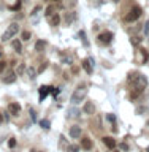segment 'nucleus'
I'll use <instances>...</instances> for the list:
<instances>
[{"label": "nucleus", "instance_id": "f257e3e1", "mask_svg": "<svg viewBox=\"0 0 149 152\" xmlns=\"http://www.w3.org/2000/svg\"><path fill=\"white\" fill-rule=\"evenodd\" d=\"M127 81L133 86V94L130 95V98L133 100L137 97V95H141L143 94V90H145V87L148 86V79H146V76L145 75H141V73H128V78Z\"/></svg>", "mask_w": 149, "mask_h": 152}, {"label": "nucleus", "instance_id": "f03ea898", "mask_svg": "<svg viewBox=\"0 0 149 152\" xmlns=\"http://www.w3.org/2000/svg\"><path fill=\"white\" fill-rule=\"evenodd\" d=\"M86 95H87V89H86V86H79L78 89L73 92V95H71V103L73 104H78L81 102H84L86 100Z\"/></svg>", "mask_w": 149, "mask_h": 152}, {"label": "nucleus", "instance_id": "7ed1b4c3", "mask_svg": "<svg viewBox=\"0 0 149 152\" xmlns=\"http://www.w3.org/2000/svg\"><path fill=\"white\" fill-rule=\"evenodd\" d=\"M19 32V24H16V22H13L11 26H10L7 30H5V33L2 35V41H10L11 38L16 35V33Z\"/></svg>", "mask_w": 149, "mask_h": 152}, {"label": "nucleus", "instance_id": "20e7f679", "mask_svg": "<svg viewBox=\"0 0 149 152\" xmlns=\"http://www.w3.org/2000/svg\"><path fill=\"white\" fill-rule=\"evenodd\" d=\"M141 14H143V10L140 7H133L130 11H128V14H126V21L127 22H135L140 19Z\"/></svg>", "mask_w": 149, "mask_h": 152}, {"label": "nucleus", "instance_id": "39448f33", "mask_svg": "<svg viewBox=\"0 0 149 152\" xmlns=\"http://www.w3.org/2000/svg\"><path fill=\"white\" fill-rule=\"evenodd\" d=\"M97 40H98V43H102V45H109L113 40V33L111 32H102L97 37Z\"/></svg>", "mask_w": 149, "mask_h": 152}, {"label": "nucleus", "instance_id": "423d86ee", "mask_svg": "<svg viewBox=\"0 0 149 152\" xmlns=\"http://www.w3.org/2000/svg\"><path fill=\"white\" fill-rule=\"evenodd\" d=\"M83 68L87 71L89 75L92 73V71H94V59H92V57H87V59L83 60Z\"/></svg>", "mask_w": 149, "mask_h": 152}, {"label": "nucleus", "instance_id": "0eeeda50", "mask_svg": "<svg viewBox=\"0 0 149 152\" xmlns=\"http://www.w3.org/2000/svg\"><path fill=\"white\" fill-rule=\"evenodd\" d=\"M70 136L73 138V140H78V138L83 136V130H81V127L78 125H73L70 128Z\"/></svg>", "mask_w": 149, "mask_h": 152}, {"label": "nucleus", "instance_id": "6e6552de", "mask_svg": "<svg viewBox=\"0 0 149 152\" xmlns=\"http://www.w3.org/2000/svg\"><path fill=\"white\" fill-rule=\"evenodd\" d=\"M51 92H52V87H49V86H41L40 87V102H43L46 98V95H49Z\"/></svg>", "mask_w": 149, "mask_h": 152}, {"label": "nucleus", "instance_id": "1a4fd4ad", "mask_svg": "<svg viewBox=\"0 0 149 152\" xmlns=\"http://www.w3.org/2000/svg\"><path fill=\"white\" fill-rule=\"evenodd\" d=\"M103 142H105V146H106L109 151H113L114 147H116V140L111 138V136H105L103 138Z\"/></svg>", "mask_w": 149, "mask_h": 152}, {"label": "nucleus", "instance_id": "9d476101", "mask_svg": "<svg viewBox=\"0 0 149 152\" xmlns=\"http://www.w3.org/2000/svg\"><path fill=\"white\" fill-rule=\"evenodd\" d=\"M16 78H18V75L14 73V71H10L7 76H3V83L5 84H13L14 81H16Z\"/></svg>", "mask_w": 149, "mask_h": 152}, {"label": "nucleus", "instance_id": "9b49d317", "mask_svg": "<svg viewBox=\"0 0 149 152\" xmlns=\"http://www.w3.org/2000/svg\"><path fill=\"white\" fill-rule=\"evenodd\" d=\"M81 147H83L84 151H90L94 147V142L90 138H83V141H81Z\"/></svg>", "mask_w": 149, "mask_h": 152}, {"label": "nucleus", "instance_id": "f8f14e48", "mask_svg": "<svg viewBox=\"0 0 149 152\" xmlns=\"http://www.w3.org/2000/svg\"><path fill=\"white\" fill-rule=\"evenodd\" d=\"M8 111L11 113L13 116H18V114L21 113V106H19L18 103H14V102H13V103H10V104H8Z\"/></svg>", "mask_w": 149, "mask_h": 152}, {"label": "nucleus", "instance_id": "ddd939ff", "mask_svg": "<svg viewBox=\"0 0 149 152\" xmlns=\"http://www.w3.org/2000/svg\"><path fill=\"white\" fill-rule=\"evenodd\" d=\"M84 113L89 114V116H92V114L95 113V104L92 102H87V103L84 104Z\"/></svg>", "mask_w": 149, "mask_h": 152}, {"label": "nucleus", "instance_id": "4468645a", "mask_svg": "<svg viewBox=\"0 0 149 152\" xmlns=\"http://www.w3.org/2000/svg\"><path fill=\"white\" fill-rule=\"evenodd\" d=\"M48 21H49V24H51V26H59V24H60V16H59L57 13H54L52 16H49V18H48Z\"/></svg>", "mask_w": 149, "mask_h": 152}, {"label": "nucleus", "instance_id": "2eb2a0df", "mask_svg": "<svg viewBox=\"0 0 149 152\" xmlns=\"http://www.w3.org/2000/svg\"><path fill=\"white\" fill-rule=\"evenodd\" d=\"M46 45H48V43H46L45 40H38V41L35 43V49H37L38 52H41V51H45Z\"/></svg>", "mask_w": 149, "mask_h": 152}, {"label": "nucleus", "instance_id": "dca6fc26", "mask_svg": "<svg viewBox=\"0 0 149 152\" xmlns=\"http://www.w3.org/2000/svg\"><path fill=\"white\" fill-rule=\"evenodd\" d=\"M11 46L14 48V51H16V52H19V54L22 52V46H21V41H19V40H13Z\"/></svg>", "mask_w": 149, "mask_h": 152}, {"label": "nucleus", "instance_id": "f3484780", "mask_svg": "<svg viewBox=\"0 0 149 152\" xmlns=\"http://www.w3.org/2000/svg\"><path fill=\"white\" fill-rule=\"evenodd\" d=\"M62 59V64H67V65H71V62H73V59H71V56H67V54H64L60 57Z\"/></svg>", "mask_w": 149, "mask_h": 152}, {"label": "nucleus", "instance_id": "a211bd4d", "mask_svg": "<svg viewBox=\"0 0 149 152\" xmlns=\"http://www.w3.org/2000/svg\"><path fill=\"white\" fill-rule=\"evenodd\" d=\"M27 73H29V78H30V79H35V76L38 75V71L33 68V66H30V68H27Z\"/></svg>", "mask_w": 149, "mask_h": 152}, {"label": "nucleus", "instance_id": "6ab92c4d", "mask_svg": "<svg viewBox=\"0 0 149 152\" xmlns=\"http://www.w3.org/2000/svg\"><path fill=\"white\" fill-rule=\"evenodd\" d=\"M76 18V14L73 13V11H70V13H67V18H65V22L67 24H71L73 22V19Z\"/></svg>", "mask_w": 149, "mask_h": 152}, {"label": "nucleus", "instance_id": "aec40b11", "mask_svg": "<svg viewBox=\"0 0 149 152\" xmlns=\"http://www.w3.org/2000/svg\"><path fill=\"white\" fill-rule=\"evenodd\" d=\"M38 124H40V127H43V128H45V130H48V128L51 127V122L48 121V119H41V121L38 122Z\"/></svg>", "mask_w": 149, "mask_h": 152}, {"label": "nucleus", "instance_id": "412c9836", "mask_svg": "<svg viewBox=\"0 0 149 152\" xmlns=\"http://www.w3.org/2000/svg\"><path fill=\"white\" fill-rule=\"evenodd\" d=\"M79 116V111H78V109H76V108H70L68 109V117L71 119V117H78Z\"/></svg>", "mask_w": 149, "mask_h": 152}, {"label": "nucleus", "instance_id": "4be33fe9", "mask_svg": "<svg viewBox=\"0 0 149 152\" xmlns=\"http://www.w3.org/2000/svg\"><path fill=\"white\" fill-rule=\"evenodd\" d=\"M67 152H78L79 151V146H76V144H70V146H67Z\"/></svg>", "mask_w": 149, "mask_h": 152}, {"label": "nucleus", "instance_id": "5701e85b", "mask_svg": "<svg viewBox=\"0 0 149 152\" xmlns=\"http://www.w3.org/2000/svg\"><path fill=\"white\" fill-rule=\"evenodd\" d=\"M54 11H56V8L52 7V5H51V7H48V8H46V13H45V14H46V18L52 16V14H54Z\"/></svg>", "mask_w": 149, "mask_h": 152}, {"label": "nucleus", "instance_id": "b1692460", "mask_svg": "<svg viewBox=\"0 0 149 152\" xmlns=\"http://www.w3.org/2000/svg\"><path fill=\"white\" fill-rule=\"evenodd\" d=\"M21 37H22V40H24V41H27V40H30V32H29V30H24Z\"/></svg>", "mask_w": 149, "mask_h": 152}, {"label": "nucleus", "instance_id": "393cba45", "mask_svg": "<svg viewBox=\"0 0 149 152\" xmlns=\"http://www.w3.org/2000/svg\"><path fill=\"white\" fill-rule=\"evenodd\" d=\"M29 113H30L32 121H33V122H37V114H35V109H33V108H29Z\"/></svg>", "mask_w": 149, "mask_h": 152}, {"label": "nucleus", "instance_id": "a878e982", "mask_svg": "<svg viewBox=\"0 0 149 152\" xmlns=\"http://www.w3.org/2000/svg\"><path fill=\"white\" fill-rule=\"evenodd\" d=\"M106 117H108V121H109V122H111V124H113V125H114V124H116V116H114V114H108V116H106Z\"/></svg>", "mask_w": 149, "mask_h": 152}, {"label": "nucleus", "instance_id": "bb28decb", "mask_svg": "<svg viewBox=\"0 0 149 152\" xmlns=\"http://www.w3.org/2000/svg\"><path fill=\"white\" fill-rule=\"evenodd\" d=\"M46 66H48V62H43V64L40 65V68H38L37 71H38V73H41V71H45V70H46Z\"/></svg>", "mask_w": 149, "mask_h": 152}, {"label": "nucleus", "instance_id": "cd10ccee", "mask_svg": "<svg viewBox=\"0 0 149 152\" xmlns=\"http://www.w3.org/2000/svg\"><path fill=\"white\" fill-rule=\"evenodd\" d=\"M132 43H133V45H140V43H141V38H140V37H132Z\"/></svg>", "mask_w": 149, "mask_h": 152}, {"label": "nucleus", "instance_id": "c85d7f7f", "mask_svg": "<svg viewBox=\"0 0 149 152\" xmlns=\"http://www.w3.org/2000/svg\"><path fill=\"white\" fill-rule=\"evenodd\" d=\"M8 146L14 147V146H16V140H14V138H10V140H8Z\"/></svg>", "mask_w": 149, "mask_h": 152}, {"label": "nucleus", "instance_id": "c756f323", "mask_svg": "<svg viewBox=\"0 0 149 152\" xmlns=\"http://www.w3.org/2000/svg\"><path fill=\"white\" fill-rule=\"evenodd\" d=\"M24 71H26V68H24V65H19V68H18V73H16V75H22Z\"/></svg>", "mask_w": 149, "mask_h": 152}, {"label": "nucleus", "instance_id": "7c9ffc66", "mask_svg": "<svg viewBox=\"0 0 149 152\" xmlns=\"http://www.w3.org/2000/svg\"><path fill=\"white\" fill-rule=\"evenodd\" d=\"M5 66H7V62H3V60H0V73L5 70Z\"/></svg>", "mask_w": 149, "mask_h": 152}, {"label": "nucleus", "instance_id": "2f4dec72", "mask_svg": "<svg viewBox=\"0 0 149 152\" xmlns=\"http://www.w3.org/2000/svg\"><path fill=\"white\" fill-rule=\"evenodd\" d=\"M121 149H122V151H128L130 147H128V144H127V142H122V144H121Z\"/></svg>", "mask_w": 149, "mask_h": 152}, {"label": "nucleus", "instance_id": "473e14b6", "mask_svg": "<svg viewBox=\"0 0 149 152\" xmlns=\"http://www.w3.org/2000/svg\"><path fill=\"white\" fill-rule=\"evenodd\" d=\"M145 33L149 35V21H146V24H145Z\"/></svg>", "mask_w": 149, "mask_h": 152}, {"label": "nucleus", "instance_id": "72a5a7b5", "mask_svg": "<svg viewBox=\"0 0 149 152\" xmlns=\"http://www.w3.org/2000/svg\"><path fill=\"white\" fill-rule=\"evenodd\" d=\"M79 37H81V40H83V43H84V45H87V41H86V38H84V32H83V30L79 32Z\"/></svg>", "mask_w": 149, "mask_h": 152}, {"label": "nucleus", "instance_id": "f704fd0d", "mask_svg": "<svg viewBox=\"0 0 149 152\" xmlns=\"http://www.w3.org/2000/svg\"><path fill=\"white\" fill-rule=\"evenodd\" d=\"M57 94H59V89H56V87H52V95H54V97H56V95Z\"/></svg>", "mask_w": 149, "mask_h": 152}, {"label": "nucleus", "instance_id": "c9c22d12", "mask_svg": "<svg viewBox=\"0 0 149 152\" xmlns=\"http://www.w3.org/2000/svg\"><path fill=\"white\" fill-rule=\"evenodd\" d=\"M30 152H41V151H37V149H32Z\"/></svg>", "mask_w": 149, "mask_h": 152}, {"label": "nucleus", "instance_id": "e433bc0d", "mask_svg": "<svg viewBox=\"0 0 149 152\" xmlns=\"http://www.w3.org/2000/svg\"><path fill=\"white\" fill-rule=\"evenodd\" d=\"M3 121V117H2V113H0V122H2Z\"/></svg>", "mask_w": 149, "mask_h": 152}, {"label": "nucleus", "instance_id": "4c0bfd02", "mask_svg": "<svg viewBox=\"0 0 149 152\" xmlns=\"http://www.w3.org/2000/svg\"><path fill=\"white\" fill-rule=\"evenodd\" d=\"M113 2H114V3H119V2H121V0H113Z\"/></svg>", "mask_w": 149, "mask_h": 152}, {"label": "nucleus", "instance_id": "58836bf2", "mask_svg": "<svg viewBox=\"0 0 149 152\" xmlns=\"http://www.w3.org/2000/svg\"><path fill=\"white\" fill-rule=\"evenodd\" d=\"M2 56H3V52H2V51H0V59H2Z\"/></svg>", "mask_w": 149, "mask_h": 152}, {"label": "nucleus", "instance_id": "ea45409f", "mask_svg": "<svg viewBox=\"0 0 149 152\" xmlns=\"http://www.w3.org/2000/svg\"><path fill=\"white\" fill-rule=\"evenodd\" d=\"M52 2H59V0H52Z\"/></svg>", "mask_w": 149, "mask_h": 152}, {"label": "nucleus", "instance_id": "a19ab883", "mask_svg": "<svg viewBox=\"0 0 149 152\" xmlns=\"http://www.w3.org/2000/svg\"><path fill=\"white\" fill-rule=\"evenodd\" d=\"M113 152H119V151H114V149H113Z\"/></svg>", "mask_w": 149, "mask_h": 152}, {"label": "nucleus", "instance_id": "79ce46f5", "mask_svg": "<svg viewBox=\"0 0 149 152\" xmlns=\"http://www.w3.org/2000/svg\"><path fill=\"white\" fill-rule=\"evenodd\" d=\"M146 152H149V147H148V149H146Z\"/></svg>", "mask_w": 149, "mask_h": 152}, {"label": "nucleus", "instance_id": "37998d69", "mask_svg": "<svg viewBox=\"0 0 149 152\" xmlns=\"http://www.w3.org/2000/svg\"><path fill=\"white\" fill-rule=\"evenodd\" d=\"M148 127H149V122H148Z\"/></svg>", "mask_w": 149, "mask_h": 152}]
</instances>
